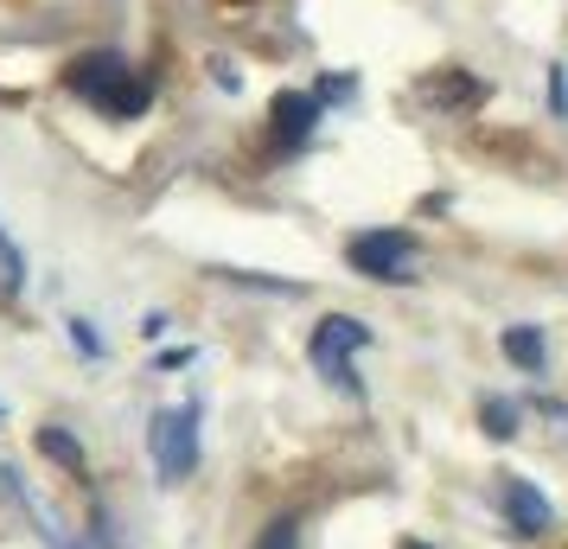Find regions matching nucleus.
<instances>
[{"label": "nucleus", "instance_id": "obj_1", "mask_svg": "<svg viewBox=\"0 0 568 549\" xmlns=\"http://www.w3.org/2000/svg\"><path fill=\"white\" fill-rule=\"evenodd\" d=\"M64 83H71L90 109L115 115V122H129V115H141V109L154 103V83H148V71H134L129 58H115V52L78 58V64L64 71Z\"/></svg>", "mask_w": 568, "mask_h": 549}, {"label": "nucleus", "instance_id": "obj_2", "mask_svg": "<svg viewBox=\"0 0 568 549\" xmlns=\"http://www.w3.org/2000/svg\"><path fill=\"white\" fill-rule=\"evenodd\" d=\"M364 345H371V326H364V319L326 314L320 326H313V339H307L313 370H320V377H326L338 396H364V384L352 377V352H364Z\"/></svg>", "mask_w": 568, "mask_h": 549}, {"label": "nucleus", "instance_id": "obj_3", "mask_svg": "<svg viewBox=\"0 0 568 549\" xmlns=\"http://www.w3.org/2000/svg\"><path fill=\"white\" fill-rule=\"evenodd\" d=\"M148 454H154V472L166 486L192 479V467H199V403L160 409V416L148 421Z\"/></svg>", "mask_w": 568, "mask_h": 549}, {"label": "nucleus", "instance_id": "obj_4", "mask_svg": "<svg viewBox=\"0 0 568 549\" xmlns=\"http://www.w3.org/2000/svg\"><path fill=\"white\" fill-rule=\"evenodd\" d=\"M352 268L358 275H371V282H415V268H422V250H415V236L409 231H364L352 236Z\"/></svg>", "mask_w": 568, "mask_h": 549}, {"label": "nucleus", "instance_id": "obj_5", "mask_svg": "<svg viewBox=\"0 0 568 549\" xmlns=\"http://www.w3.org/2000/svg\"><path fill=\"white\" fill-rule=\"evenodd\" d=\"M498 505H505V518L517 523V537H542V530L556 523L549 498H542L530 479H517V472H505V479H498Z\"/></svg>", "mask_w": 568, "mask_h": 549}, {"label": "nucleus", "instance_id": "obj_6", "mask_svg": "<svg viewBox=\"0 0 568 549\" xmlns=\"http://www.w3.org/2000/svg\"><path fill=\"white\" fill-rule=\"evenodd\" d=\"M268 115H275V148L294 154V148H307L313 122H320V96H307V90H282Z\"/></svg>", "mask_w": 568, "mask_h": 549}, {"label": "nucleus", "instance_id": "obj_7", "mask_svg": "<svg viewBox=\"0 0 568 549\" xmlns=\"http://www.w3.org/2000/svg\"><path fill=\"white\" fill-rule=\"evenodd\" d=\"M505 358L524 365V370H542V333L537 326H511V333H505Z\"/></svg>", "mask_w": 568, "mask_h": 549}, {"label": "nucleus", "instance_id": "obj_8", "mask_svg": "<svg viewBox=\"0 0 568 549\" xmlns=\"http://www.w3.org/2000/svg\"><path fill=\"white\" fill-rule=\"evenodd\" d=\"M479 421H486V435H491V441H511V435H517V403H505V396H486Z\"/></svg>", "mask_w": 568, "mask_h": 549}, {"label": "nucleus", "instance_id": "obj_9", "mask_svg": "<svg viewBox=\"0 0 568 549\" xmlns=\"http://www.w3.org/2000/svg\"><path fill=\"white\" fill-rule=\"evenodd\" d=\"M39 447L52 454V460H64V467H83V447L64 435V428H39Z\"/></svg>", "mask_w": 568, "mask_h": 549}, {"label": "nucleus", "instance_id": "obj_10", "mask_svg": "<svg viewBox=\"0 0 568 549\" xmlns=\"http://www.w3.org/2000/svg\"><path fill=\"white\" fill-rule=\"evenodd\" d=\"M0 288H7V294L27 288V262H20V250H13L7 236H0Z\"/></svg>", "mask_w": 568, "mask_h": 549}, {"label": "nucleus", "instance_id": "obj_11", "mask_svg": "<svg viewBox=\"0 0 568 549\" xmlns=\"http://www.w3.org/2000/svg\"><path fill=\"white\" fill-rule=\"evenodd\" d=\"M256 549H301V523H294V518H275V523H268V537H262Z\"/></svg>", "mask_w": 568, "mask_h": 549}, {"label": "nucleus", "instance_id": "obj_12", "mask_svg": "<svg viewBox=\"0 0 568 549\" xmlns=\"http://www.w3.org/2000/svg\"><path fill=\"white\" fill-rule=\"evenodd\" d=\"M403 549H428V543H403Z\"/></svg>", "mask_w": 568, "mask_h": 549}, {"label": "nucleus", "instance_id": "obj_13", "mask_svg": "<svg viewBox=\"0 0 568 549\" xmlns=\"http://www.w3.org/2000/svg\"><path fill=\"white\" fill-rule=\"evenodd\" d=\"M58 549H78V543H58Z\"/></svg>", "mask_w": 568, "mask_h": 549}]
</instances>
